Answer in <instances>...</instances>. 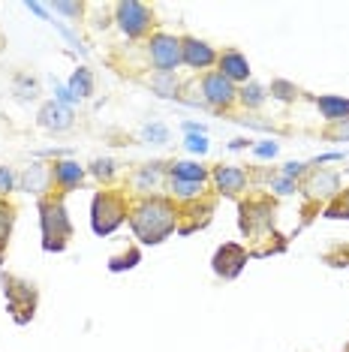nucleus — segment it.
Returning a JSON list of instances; mask_svg holds the SVG:
<instances>
[{
    "instance_id": "1",
    "label": "nucleus",
    "mask_w": 349,
    "mask_h": 352,
    "mask_svg": "<svg viewBox=\"0 0 349 352\" xmlns=\"http://www.w3.org/2000/svg\"><path fill=\"white\" fill-rule=\"evenodd\" d=\"M174 220H178V214H174L172 202H166V199H148V202H142L136 208L130 223H133V232L139 235V241L160 244L163 238L172 235Z\"/></svg>"
},
{
    "instance_id": "2",
    "label": "nucleus",
    "mask_w": 349,
    "mask_h": 352,
    "mask_svg": "<svg viewBox=\"0 0 349 352\" xmlns=\"http://www.w3.org/2000/svg\"><path fill=\"white\" fill-rule=\"evenodd\" d=\"M39 220H43V247L49 253H60L73 235V223L67 217V208L60 199L39 202Z\"/></svg>"
},
{
    "instance_id": "3",
    "label": "nucleus",
    "mask_w": 349,
    "mask_h": 352,
    "mask_svg": "<svg viewBox=\"0 0 349 352\" xmlns=\"http://www.w3.org/2000/svg\"><path fill=\"white\" fill-rule=\"evenodd\" d=\"M3 292H6V304L12 310V319L19 325H25L30 316H34V307H36V289L27 283V280H19L12 274L3 277Z\"/></svg>"
},
{
    "instance_id": "4",
    "label": "nucleus",
    "mask_w": 349,
    "mask_h": 352,
    "mask_svg": "<svg viewBox=\"0 0 349 352\" xmlns=\"http://www.w3.org/2000/svg\"><path fill=\"white\" fill-rule=\"evenodd\" d=\"M124 214H126V205L121 196L115 193H100L93 199V211H91V226L97 235H109L115 232L117 226L124 223Z\"/></svg>"
},
{
    "instance_id": "5",
    "label": "nucleus",
    "mask_w": 349,
    "mask_h": 352,
    "mask_svg": "<svg viewBox=\"0 0 349 352\" xmlns=\"http://www.w3.org/2000/svg\"><path fill=\"white\" fill-rule=\"evenodd\" d=\"M150 60H154V67L160 69V73H172V69L184 60L181 43L169 34H157L154 39H150Z\"/></svg>"
},
{
    "instance_id": "6",
    "label": "nucleus",
    "mask_w": 349,
    "mask_h": 352,
    "mask_svg": "<svg viewBox=\"0 0 349 352\" xmlns=\"http://www.w3.org/2000/svg\"><path fill=\"white\" fill-rule=\"evenodd\" d=\"M244 265H247V253H244V247H238V244H223L217 253H214V271L226 280L241 274Z\"/></svg>"
},
{
    "instance_id": "7",
    "label": "nucleus",
    "mask_w": 349,
    "mask_h": 352,
    "mask_svg": "<svg viewBox=\"0 0 349 352\" xmlns=\"http://www.w3.org/2000/svg\"><path fill=\"white\" fill-rule=\"evenodd\" d=\"M117 21H121L126 36H139V34H145L150 12H148V6L136 3V0H126V3L117 6Z\"/></svg>"
},
{
    "instance_id": "8",
    "label": "nucleus",
    "mask_w": 349,
    "mask_h": 352,
    "mask_svg": "<svg viewBox=\"0 0 349 352\" xmlns=\"http://www.w3.org/2000/svg\"><path fill=\"white\" fill-rule=\"evenodd\" d=\"M274 214V205L268 199H256V202H244L241 205V229L256 235L259 226H268Z\"/></svg>"
},
{
    "instance_id": "9",
    "label": "nucleus",
    "mask_w": 349,
    "mask_h": 352,
    "mask_svg": "<svg viewBox=\"0 0 349 352\" xmlns=\"http://www.w3.org/2000/svg\"><path fill=\"white\" fill-rule=\"evenodd\" d=\"M202 91H205V100H208L211 106H229V102L235 100V87H232V82H229L223 73L205 76Z\"/></svg>"
},
{
    "instance_id": "10",
    "label": "nucleus",
    "mask_w": 349,
    "mask_h": 352,
    "mask_svg": "<svg viewBox=\"0 0 349 352\" xmlns=\"http://www.w3.org/2000/svg\"><path fill=\"white\" fill-rule=\"evenodd\" d=\"M39 124H43L45 130H54V133L69 130V126H73V109H69V106H60L58 100H54V102H45V106L39 109Z\"/></svg>"
},
{
    "instance_id": "11",
    "label": "nucleus",
    "mask_w": 349,
    "mask_h": 352,
    "mask_svg": "<svg viewBox=\"0 0 349 352\" xmlns=\"http://www.w3.org/2000/svg\"><path fill=\"white\" fill-rule=\"evenodd\" d=\"M181 54H184V63H190V67H196V69L211 67V63L217 60L211 45L199 43V39H184V43H181Z\"/></svg>"
},
{
    "instance_id": "12",
    "label": "nucleus",
    "mask_w": 349,
    "mask_h": 352,
    "mask_svg": "<svg viewBox=\"0 0 349 352\" xmlns=\"http://www.w3.org/2000/svg\"><path fill=\"white\" fill-rule=\"evenodd\" d=\"M220 69H223V76L229 82H247V76H250V63L241 52H226L220 58Z\"/></svg>"
},
{
    "instance_id": "13",
    "label": "nucleus",
    "mask_w": 349,
    "mask_h": 352,
    "mask_svg": "<svg viewBox=\"0 0 349 352\" xmlns=\"http://www.w3.org/2000/svg\"><path fill=\"white\" fill-rule=\"evenodd\" d=\"M214 181H217V187L223 190V193H238V190H244V184H247V175L241 169H235V166H220V169L214 172Z\"/></svg>"
},
{
    "instance_id": "14",
    "label": "nucleus",
    "mask_w": 349,
    "mask_h": 352,
    "mask_svg": "<svg viewBox=\"0 0 349 352\" xmlns=\"http://www.w3.org/2000/svg\"><path fill=\"white\" fill-rule=\"evenodd\" d=\"M49 178L54 175L45 169V166H27L25 175H21V190H27V193H45V187H49Z\"/></svg>"
},
{
    "instance_id": "15",
    "label": "nucleus",
    "mask_w": 349,
    "mask_h": 352,
    "mask_svg": "<svg viewBox=\"0 0 349 352\" xmlns=\"http://www.w3.org/2000/svg\"><path fill=\"white\" fill-rule=\"evenodd\" d=\"M316 106L325 115V121H349V100L340 97H319Z\"/></svg>"
},
{
    "instance_id": "16",
    "label": "nucleus",
    "mask_w": 349,
    "mask_h": 352,
    "mask_svg": "<svg viewBox=\"0 0 349 352\" xmlns=\"http://www.w3.org/2000/svg\"><path fill=\"white\" fill-rule=\"evenodd\" d=\"M307 190H311V196H335L340 190V181H337V175H331V172H319L311 178Z\"/></svg>"
},
{
    "instance_id": "17",
    "label": "nucleus",
    "mask_w": 349,
    "mask_h": 352,
    "mask_svg": "<svg viewBox=\"0 0 349 352\" xmlns=\"http://www.w3.org/2000/svg\"><path fill=\"white\" fill-rule=\"evenodd\" d=\"M52 175H54V181L60 184V187H76L78 181H82V175H85V169L78 163H54V169H52Z\"/></svg>"
},
{
    "instance_id": "18",
    "label": "nucleus",
    "mask_w": 349,
    "mask_h": 352,
    "mask_svg": "<svg viewBox=\"0 0 349 352\" xmlns=\"http://www.w3.org/2000/svg\"><path fill=\"white\" fill-rule=\"evenodd\" d=\"M69 94H73L76 100H85V97H91L93 94V76H91V69H76V76L69 78Z\"/></svg>"
},
{
    "instance_id": "19",
    "label": "nucleus",
    "mask_w": 349,
    "mask_h": 352,
    "mask_svg": "<svg viewBox=\"0 0 349 352\" xmlns=\"http://www.w3.org/2000/svg\"><path fill=\"white\" fill-rule=\"evenodd\" d=\"M172 178L202 184L205 178H208V172H205V166H196V163H174L172 166Z\"/></svg>"
},
{
    "instance_id": "20",
    "label": "nucleus",
    "mask_w": 349,
    "mask_h": 352,
    "mask_svg": "<svg viewBox=\"0 0 349 352\" xmlns=\"http://www.w3.org/2000/svg\"><path fill=\"white\" fill-rule=\"evenodd\" d=\"M10 229H12V208L0 202V253H3L6 241H10Z\"/></svg>"
},
{
    "instance_id": "21",
    "label": "nucleus",
    "mask_w": 349,
    "mask_h": 352,
    "mask_svg": "<svg viewBox=\"0 0 349 352\" xmlns=\"http://www.w3.org/2000/svg\"><path fill=\"white\" fill-rule=\"evenodd\" d=\"M150 85H154V91H160V97H174V87H178L172 73H160Z\"/></svg>"
},
{
    "instance_id": "22",
    "label": "nucleus",
    "mask_w": 349,
    "mask_h": 352,
    "mask_svg": "<svg viewBox=\"0 0 349 352\" xmlns=\"http://www.w3.org/2000/svg\"><path fill=\"white\" fill-rule=\"evenodd\" d=\"M202 190V184H193V181H178V178H172V193L178 196V199H190V196H196Z\"/></svg>"
},
{
    "instance_id": "23",
    "label": "nucleus",
    "mask_w": 349,
    "mask_h": 352,
    "mask_svg": "<svg viewBox=\"0 0 349 352\" xmlns=\"http://www.w3.org/2000/svg\"><path fill=\"white\" fill-rule=\"evenodd\" d=\"M241 100H244V106H262V100H265V94H262V87L259 85H244V91H241Z\"/></svg>"
},
{
    "instance_id": "24",
    "label": "nucleus",
    "mask_w": 349,
    "mask_h": 352,
    "mask_svg": "<svg viewBox=\"0 0 349 352\" xmlns=\"http://www.w3.org/2000/svg\"><path fill=\"white\" fill-rule=\"evenodd\" d=\"M145 139L154 142V145H166V142H169V130H166L163 124H148L145 126Z\"/></svg>"
},
{
    "instance_id": "25",
    "label": "nucleus",
    "mask_w": 349,
    "mask_h": 352,
    "mask_svg": "<svg viewBox=\"0 0 349 352\" xmlns=\"http://www.w3.org/2000/svg\"><path fill=\"white\" fill-rule=\"evenodd\" d=\"M139 262V250H126V256H117V259L109 262L112 271H124V268H133Z\"/></svg>"
},
{
    "instance_id": "26",
    "label": "nucleus",
    "mask_w": 349,
    "mask_h": 352,
    "mask_svg": "<svg viewBox=\"0 0 349 352\" xmlns=\"http://www.w3.org/2000/svg\"><path fill=\"white\" fill-rule=\"evenodd\" d=\"M271 94H274L277 100H292L298 91H295V85H289V82H274L271 85Z\"/></svg>"
},
{
    "instance_id": "27",
    "label": "nucleus",
    "mask_w": 349,
    "mask_h": 352,
    "mask_svg": "<svg viewBox=\"0 0 349 352\" xmlns=\"http://www.w3.org/2000/svg\"><path fill=\"white\" fill-rule=\"evenodd\" d=\"M187 151H193V154H205V151H208V139L199 135V133H190L187 135Z\"/></svg>"
},
{
    "instance_id": "28",
    "label": "nucleus",
    "mask_w": 349,
    "mask_h": 352,
    "mask_svg": "<svg viewBox=\"0 0 349 352\" xmlns=\"http://www.w3.org/2000/svg\"><path fill=\"white\" fill-rule=\"evenodd\" d=\"M112 160H97V163H93V175H97V178H112Z\"/></svg>"
},
{
    "instance_id": "29",
    "label": "nucleus",
    "mask_w": 349,
    "mask_h": 352,
    "mask_svg": "<svg viewBox=\"0 0 349 352\" xmlns=\"http://www.w3.org/2000/svg\"><path fill=\"white\" fill-rule=\"evenodd\" d=\"M15 187V175L10 169H3L0 166V193H10V190Z\"/></svg>"
},
{
    "instance_id": "30",
    "label": "nucleus",
    "mask_w": 349,
    "mask_h": 352,
    "mask_svg": "<svg viewBox=\"0 0 349 352\" xmlns=\"http://www.w3.org/2000/svg\"><path fill=\"white\" fill-rule=\"evenodd\" d=\"M136 184H139V190H145L148 184H150V187H154V184H157V169H150V166H148V169L139 175V181H136Z\"/></svg>"
},
{
    "instance_id": "31",
    "label": "nucleus",
    "mask_w": 349,
    "mask_h": 352,
    "mask_svg": "<svg viewBox=\"0 0 349 352\" xmlns=\"http://www.w3.org/2000/svg\"><path fill=\"white\" fill-rule=\"evenodd\" d=\"M328 217H349V196L344 199L340 205H335V208H328Z\"/></svg>"
},
{
    "instance_id": "32",
    "label": "nucleus",
    "mask_w": 349,
    "mask_h": 352,
    "mask_svg": "<svg viewBox=\"0 0 349 352\" xmlns=\"http://www.w3.org/2000/svg\"><path fill=\"white\" fill-rule=\"evenodd\" d=\"M253 151H256V157H274L277 154V145H274V142H262V145H256Z\"/></svg>"
},
{
    "instance_id": "33",
    "label": "nucleus",
    "mask_w": 349,
    "mask_h": 352,
    "mask_svg": "<svg viewBox=\"0 0 349 352\" xmlns=\"http://www.w3.org/2000/svg\"><path fill=\"white\" fill-rule=\"evenodd\" d=\"M54 10L67 15H82V3H54Z\"/></svg>"
},
{
    "instance_id": "34",
    "label": "nucleus",
    "mask_w": 349,
    "mask_h": 352,
    "mask_svg": "<svg viewBox=\"0 0 349 352\" xmlns=\"http://www.w3.org/2000/svg\"><path fill=\"white\" fill-rule=\"evenodd\" d=\"M54 94H58V102H60V106H67V102H73V100H76L73 94H69V87H63V85L54 87Z\"/></svg>"
},
{
    "instance_id": "35",
    "label": "nucleus",
    "mask_w": 349,
    "mask_h": 352,
    "mask_svg": "<svg viewBox=\"0 0 349 352\" xmlns=\"http://www.w3.org/2000/svg\"><path fill=\"white\" fill-rule=\"evenodd\" d=\"M301 172H304V163H289L286 169H283V175H286V178H298Z\"/></svg>"
},
{
    "instance_id": "36",
    "label": "nucleus",
    "mask_w": 349,
    "mask_h": 352,
    "mask_svg": "<svg viewBox=\"0 0 349 352\" xmlns=\"http://www.w3.org/2000/svg\"><path fill=\"white\" fill-rule=\"evenodd\" d=\"M25 6H27L30 12H36V15H43V19H49V12H45V6H43V3H30V0H27Z\"/></svg>"
},
{
    "instance_id": "37",
    "label": "nucleus",
    "mask_w": 349,
    "mask_h": 352,
    "mask_svg": "<svg viewBox=\"0 0 349 352\" xmlns=\"http://www.w3.org/2000/svg\"><path fill=\"white\" fill-rule=\"evenodd\" d=\"M292 181H277V193H292Z\"/></svg>"
},
{
    "instance_id": "38",
    "label": "nucleus",
    "mask_w": 349,
    "mask_h": 352,
    "mask_svg": "<svg viewBox=\"0 0 349 352\" xmlns=\"http://www.w3.org/2000/svg\"><path fill=\"white\" fill-rule=\"evenodd\" d=\"M335 135H337V139H349V121H344V124H340Z\"/></svg>"
}]
</instances>
